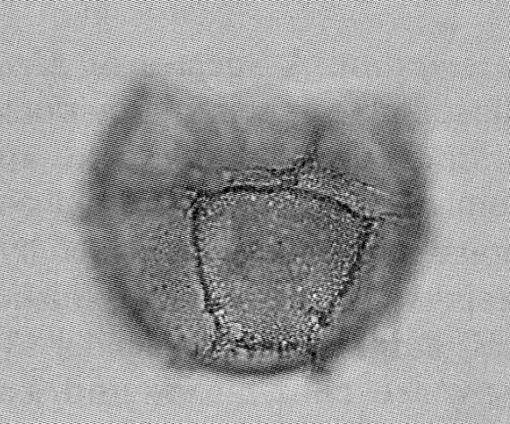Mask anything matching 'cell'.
Listing matches in <instances>:
<instances>
[{"mask_svg": "<svg viewBox=\"0 0 510 424\" xmlns=\"http://www.w3.org/2000/svg\"><path fill=\"white\" fill-rule=\"evenodd\" d=\"M291 192L222 195L202 211L201 232L211 234L206 254L212 299L234 321L242 313L291 320L301 312L302 278L308 265L298 253V224L307 204ZM261 318V320H262Z\"/></svg>", "mask_w": 510, "mask_h": 424, "instance_id": "cell-1", "label": "cell"}]
</instances>
